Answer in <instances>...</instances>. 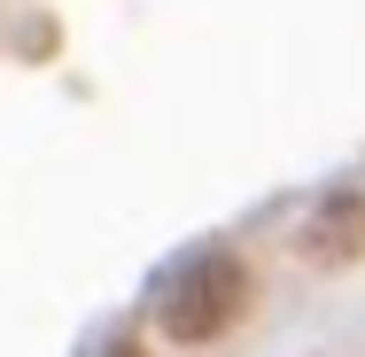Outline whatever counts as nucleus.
<instances>
[{
    "instance_id": "nucleus-1",
    "label": "nucleus",
    "mask_w": 365,
    "mask_h": 357,
    "mask_svg": "<svg viewBox=\"0 0 365 357\" xmlns=\"http://www.w3.org/2000/svg\"><path fill=\"white\" fill-rule=\"evenodd\" d=\"M241 303H249V272H241V257L202 249V257H187L171 280L155 287V326H163L171 342H218L225 326L241 319Z\"/></svg>"
},
{
    "instance_id": "nucleus-2",
    "label": "nucleus",
    "mask_w": 365,
    "mask_h": 357,
    "mask_svg": "<svg viewBox=\"0 0 365 357\" xmlns=\"http://www.w3.org/2000/svg\"><path fill=\"white\" fill-rule=\"evenodd\" d=\"M303 257H319V264H358L365 257V195L358 187H334L303 217Z\"/></svg>"
}]
</instances>
